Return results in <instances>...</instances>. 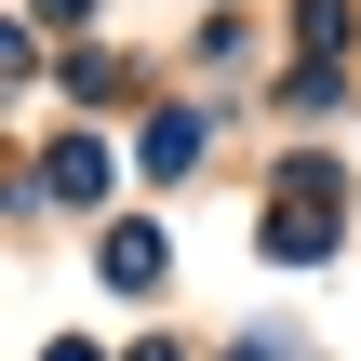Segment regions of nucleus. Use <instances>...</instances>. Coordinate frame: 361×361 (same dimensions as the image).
<instances>
[{
    "mask_svg": "<svg viewBox=\"0 0 361 361\" xmlns=\"http://www.w3.org/2000/svg\"><path fill=\"white\" fill-rule=\"evenodd\" d=\"M201 161V121H147V174H188Z\"/></svg>",
    "mask_w": 361,
    "mask_h": 361,
    "instance_id": "obj_4",
    "label": "nucleus"
},
{
    "mask_svg": "<svg viewBox=\"0 0 361 361\" xmlns=\"http://www.w3.org/2000/svg\"><path fill=\"white\" fill-rule=\"evenodd\" d=\"M54 361H94V348H54Z\"/></svg>",
    "mask_w": 361,
    "mask_h": 361,
    "instance_id": "obj_8",
    "label": "nucleus"
},
{
    "mask_svg": "<svg viewBox=\"0 0 361 361\" xmlns=\"http://www.w3.org/2000/svg\"><path fill=\"white\" fill-rule=\"evenodd\" d=\"M107 281H161V228H107Z\"/></svg>",
    "mask_w": 361,
    "mask_h": 361,
    "instance_id": "obj_3",
    "label": "nucleus"
},
{
    "mask_svg": "<svg viewBox=\"0 0 361 361\" xmlns=\"http://www.w3.org/2000/svg\"><path fill=\"white\" fill-rule=\"evenodd\" d=\"M13 80H27V40H13V27H0V94H13Z\"/></svg>",
    "mask_w": 361,
    "mask_h": 361,
    "instance_id": "obj_6",
    "label": "nucleus"
},
{
    "mask_svg": "<svg viewBox=\"0 0 361 361\" xmlns=\"http://www.w3.org/2000/svg\"><path fill=\"white\" fill-rule=\"evenodd\" d=\"M228 361H308V348H281V335H241V348H228Z\"/></svg>",
    "mask_w": 361,
    "mask_h": 361,
    "instance_id": "obj_5",
    "label": "nucleus"
},
{
    "mask_svg": "<svg viewBox=\"0 0 361 361\" xmlns=\"http://www.w3.org/2000/svg\"><path fill=\"white\" fill-rule=\"evenodd\" d=\"M268 255H335V174H281V201H268Z\"/></svg>",
    "mask_w": 361,
    "mask_h": 361,
    "instance_id": "obj_1",
    "label": "nucleus"
},
{
    "mask_svg": "<svg viewBox=\"0 0 361 361\" xmlns=\"http://www.w3.org/2000/svg\"><path fill=\"white\" fill-rule=\"evenodd\" d=\"M27 13H94V0H27Z\"/></svg>",
    "mask_w": 361,
    "mask_h": 361,
    "instance_id": "obj_7",
    "label": "nucleus"
},
{
    "mask_svg": "<svg viewBox=\"0 0 361 361\" xmlns=\"http://www.w3.org/2000/svg\"><path fill=\"white\" fill-rule=\"evenodd\" d=\"M40 188H54V201H94V188H107V161H94V147H54V161H40Z\"/></svg>",
    "mask_w": 361,
    "mask_h": 361,
    "instance_id": "obj_2",
    "label": "nucleus"
}]
</instances>
